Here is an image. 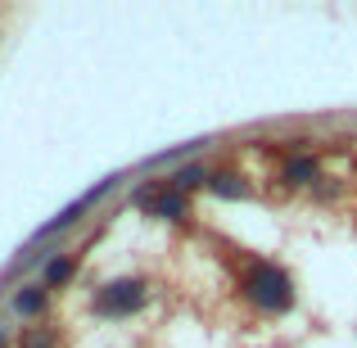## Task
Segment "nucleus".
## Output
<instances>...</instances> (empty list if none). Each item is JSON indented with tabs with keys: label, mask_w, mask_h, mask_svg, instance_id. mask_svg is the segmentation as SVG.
<instances>
[{
	"label": "nucleus",
	"mask_w": 357,
	"mask_h": 348,
	"mask_svg": "<svg viewBox=\"0 0 357 348\" xmlns=\"http://www.w3.org/2000/svg\"><path fill=\"white\" fill-rule=\"evenodd\" d=\"M208 176L213 172L199 163V158H195V163H181L176 172H167L163 181H167V190H176V195H185V199H190L195 190H204V186H208Z\"/></svg>",
	"instance_id": "8"
},
{
	"label": "nucleus",
	"mask_w": 357,
	"mask_h": 348,
	"mask_svg": "<svg viewBox=\"0 0 357 348\" xmlns=\"http://www.w3.org/2000/svg\"><path fill=\"white\" fill-rule=\"evenodd\" d=\"M208 190L218 195V199H231V204L253 199V186L244 181L240 172H213V176H208Z\"/></svg>",
	"instance_id": "10"
},
{
	"label": "nucleus",
	"mask_w": 357,
	"mask_h": 348,
	"mask_svg": "<svg viewBox=\"0 0 357 348\" xmlns=\"http://www.w3.org/2000/svg\"><path fill=\"white\" fill-rule=\"evenodd\" d=\"M127 176H131V172H109V176H105V181H96V186H91V190H86V195H82V199H73V204H63V209H59V213H54V218H50V222H41V227H36V231H32V240H27V244H50V240H59V235H63V231H73V227H82V222H86V213H96V209H100V204H105V199H109V195H114V190H118V186H122V181H127Z\"/></svg>",
	"instance_id": "2"
},
{
	"label": "nucleus",
	"mask_w": 357,
	"mask_h": 348,
	"mask_svg": "<svg viewBox=\"0 0 357 348\" xmlns=\"http://www.w3.org/2000/svg\"><path fill=\"white\" fill-rule=\"evenodd\" d=\"M9 312L18 317V321H41L45 312H50V289L41 285V276H32V280H23V285L9 294Z\"/></svg>",
	"instance_id": "5"
},
{
	"label": "nucleus",
	"mask_w": 357,
	"mask_h": 348,
	"mask_svg": "<svg viewBox=\"0 0 357 348\" xmlns=\"http://www.w3.org/2000/svg\"><path fill=\"white\" fill-rule=\"evenodd\" d=\"M149 303V280L145 276H114L91 294V312L109 317V321H122V317H136L140 308Z\"/></svg>",
	"instance_id": "3"
},
{
	"label": "nucleus",
	"mask_w": 357,
	"mask_h": 348,
	"mask_svg": "<svg viewBox=\"0 0 357 348\" xmlns=\"http://www.w3.org/2000/svg\"><path fill=\"white\" fill-rule=\"evenodd\" d=\"M59 344H63V331H59V326H50V321L27 326V331L14 340V348H59Z\"/></svg>",
	"instance_id": "11"
},
{
	"label": "nucleus",
	"mask_w": 357,
	"mask_h": 348,
	"mask_svg": "<svg viewBox=\"0 0 357 348\" xmlns=\"http://www.w3.org/2000/svg\"><path fill=\"white\" fill-rule=\"evenodd\" d=\"M131 204H136L145 218H158V222H185V218H190V199L176 195V190H167L163 176L140 181L136 190H131Z\"/></svg>",
	"instance_id": "4"
},
{
	"label": "nucleus",
	"mask_w": 357,
	"mask_h": 348,
	"mask_svg": "<svg viewBox=\"0 0 357 348\" xmlns=\"http://www.w3.org/2000/svg\"><path fill=\"white\" fill-rule=\"evenodd\" d=\"M213 145V136H199V140H185V145H176V149H167V154H154V158H145V167H181V163H195V158L204 154V149Z\"/></svg>",
	"instance_id": "9"
},
{
	"label": "nucleus",
	"mask_w": 357,
	"mask_h": 348,
	"mask_svg": "<svg viewBox=\"0 0 357 348\" xmlns=\"http://www.w3.org/2000/svg\"><path fill=\"white\" fill-rule=\"evenodd\" d=\"M280 181L285 186H317L321 181V158L317 154H289L280 167Z\"/></svg>",
	"instance_id": "7"
},
{
	"label": "nucleus",
	"mask_w": 357,
	"mask_h": 348,
	"mask_svg": "<svg viewBox=\"0 0 357 348\" xmlns=\"http://www.w3.org/2000/svg\"><path fill=\"white\" fill-rule=\"evenodd\" d=\"M0 348H14V335H9V326L0 321Z\"/></svg>",
	"instance_id": "12"
},
{
	"label": "nucleus",
	"mask_w": 357,
	"mask_h": 348,
	"mask_svg": "<svg viewBox=\"0 0 357 348\" xmlns=\"http://www.w3.org/2000/svg\"><path fill=\"white\" fill-rule=\"evenodd\" d=\"M77 267H82V253H77V249H59V253H54V258L41 267V285L54 294V289H63L73 276H77Z\"/></svg>",
	"instance_id": "6"
},
{
	"label": "nucleus",
	"mask_w": 357,
	"mask_h": 348,
	"mask_svg": "<svg viewBox=\"0 0 357 348\" xmlns=\"http://www.w3.org/2000/svg\"><path fill=\"white\" fill-rule=\"evenodd\" d=\"M240 289H244V298H249V303L258 308L262 317H285V312H294V303H298L289 271L276 267V262H267V258L249 262V271H244Z\"/></svg>",
	"instance_id": "1"
}]
</instances>
